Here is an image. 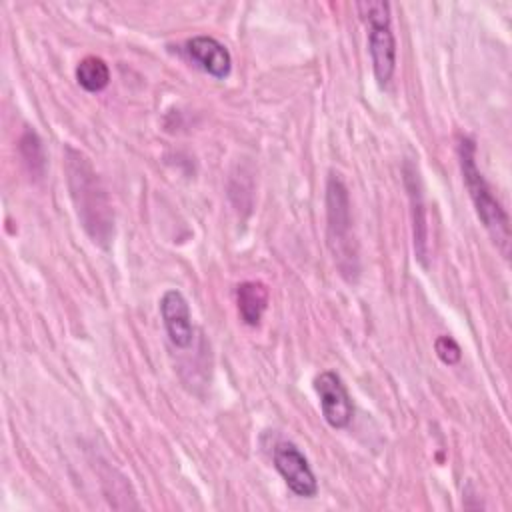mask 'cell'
<instances>
[{"label":"cell","instance_id":"5","mask_svg":"<svg viewBox=\"0 0 512 512\" xmlns=\"http://www.w3.org/2000/svg\"><path fill=\"white\" fill-rule=\"evenodd\" d=\"M274 468L286 482V486L302 498H312L318 492L316 476L306 460V456L292 444V442H280L276 444L272 452Z\"/></svg>","mask_w":512,"mask_h":512},{"label":"cell","instance_id":"3","mask_svg":"<svg viewBox=\"0 0 512 512\" xmlns=\"http://www.w3.org/2000/svg\"><path fill=\"white\" fill-rule=\"evenodd\" d=\"M326 214H328V246L340 274L348 282H356L358 264V244L352 234L350 198L344 182L338 174H330L326 186Z\"/></svg>","mask_w":512,"mask_h":512},{"label":"cell","instance_id":"4","mask_svg":"<svg viewBox=\"0 0 512 512\" xmlns=\"http://www.w3.org/2000/svg\"><path fill=\"white\" fill-rule=\"evenodd\" d=\"M356 12L368 28V52L378 86H386L396 68V40L392 32L390 4L382 0L356 2Z\"/></svg>","mask_w":512,"mask_h":512},{"label":"cell","instance_id":"2","mask_svg":"<svg viewBox=\"0 0 512 512\" xmlns=\"http://www.w3.org/2000/svg\"><path fill=\"white\" fill-rule=\"evenodd\" d=\"M458 158H460V170L464 184L468 188V194L474 202L476 214L494 238L496 246L504 256H508V246H510V224H508V214L496 200V196L490 192L488 182L484 180L482 172L476 166V144L472 138L462 136L458 142Z\"/></svg>","mask_w":512,"mask_h":512},{"label":"cell","instance_id":"11","mask_svg":"<svg viewBox=\"0 0 512 512\" xmlns=\"http://www.w3.org/2000/svg\"><path fill=\"white\" fill-rule=\"evenodd\" d=\"M76 80L86 92H102L110 84V68L98 56H86L76 66Z\"/></svg>","mask_w":512,"mask_h":512},{"label":"cell","instance_id":"13","mask_svg":"<svg viewBox=\"0 0 512 512\" xmlns=\"http://www.w3.org/2000/svg\"><path fill=\"white\" fill-rule=\"evenodd\" d=\"M434 350H436V356H438L444 364H448V366L456 364V362L460 360V356H462L460 346H458L456 340L450 338V336H438L436 342H434Z\"/></svg>","mask_w":512,"mask_h":512},{"label":"cell","instance_id":"6","mask_svg":"<svg viewBox=\"0 0 512 512\" xmlns=\"http://www.w3.org/2000/svg\"><path fill=\"white\" fill-rule=\"evenodd\" d=\"M314 390L318 394L324 420L332 428H346L352 420L354 406L342 378L332 370H324L314 378Z\"/></svg>","mask_w":512,"mask_h":512},{"label":"cell","instance_id":"8","mask_svg":"<svg viewBox=\"0 0 512 512\" xmlns=\"http://www.w3.org/2000/svg\"><path fill=\"white\" fill-rule=\"evenodd\" d=\"M186 56L196 64L202 72L210 74L212 78L224 80L230 76L232 70V56L228 48L212 36H194L184 46Z\"/></svg>","mask_w":512,"mask_h":512},{"label":"cell","instance_id":"10","mask_svg":"<svg viewBox=\"0 0 512 512\" xmlns=\"http://www.w3.org/2000/svg\"><path fill=\"white\" fill-rule=\"evenodd\" d=\"M406 176V186L410 192V202H412V222H414V250L416 256L420 258L422 264H426V210L422 204V194L418 190V178H414V174H410L408 164L404 168Z\"/></svg>","mask_w":512,"mask_h":512},{"label":"cell","instance_id":"1","mask_svg":"<svg viewBox=\"0 0 512 512\" xmlns=\"http://www.w3.org/2000/svg\"><path fill=\"white\" fill-rule=\"evenodd\" d=\"M64 168L78 220L94 242L106 246L114 236V212L96 170L72 146L64 150Z\"/></svg>","mask_w":512,"mask_h":512},{"label":"cell","instance_id":"12","mask_svg":"<svg viewBox=\"0 0 512 512\" xmlns=\"http://www.w3.org/2000/svg\"><path fill=\"white\" fill-rule=\"evenodd\" d=\"M20 154L24 162L28 164L32 174H42L44 170V154H42V144L40 138L36 136L34 130H26L20 138Z\"/></svg>","mask_w":512,"mask_h":512},{"label":"cell","instance_id":"9","mask_svg":"<svg viewBox=\"0 0 512 512\" xmlns=\"http://www.w3.org/2000/svg\"><path fill=\"white\" fill-rule=\"evenodd\" d=\"M236 306L244 324L258 326L266 306H268V288L262 282L248 280L236 286Z\"/></svg>","mask_w":512,"mask_h":512},{"label":"cell","instance_id":"7","mask_svg":"<svg viewBox=\"0 0 512 512\" xmlns=\"http://www.w3.org/2000/svg\"><path fill=\"white\" fill-rule=\"evenodd\" d=\"M160 316L168 340L176 348H188L194 338L190 306L180 290H166L160 298Z\"/></svg>","mask_w":512,"mask_h":512}]
</instances>
